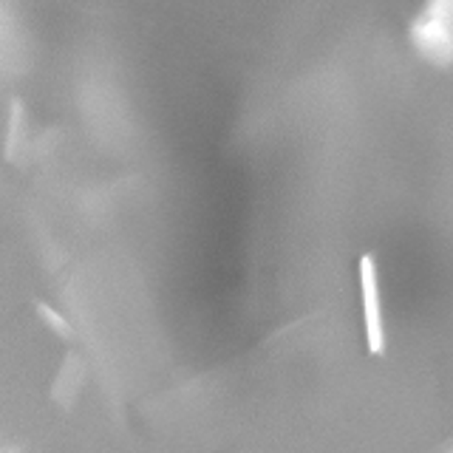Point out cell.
Listing matches in <instances>:
<instances>
[{"label":"cell","mask_w":453,"mask_h":453,"mask_svg":"<svg viewBox=\"0 0 453 453\" xmlns=\"http://www.w3.org/2000/svg\"><path fill=\"white\" fill-rule=\"evenodd\" d=\"M417 49L434 63L453 60V0H428L414 23Z\"/></svg>","instance_id":"cell-1"},{"label":"cell","mask_w":453,"mask_h":453,"mask_svg":"<svg viewBox=\"0 0 453 453\" xmlns=\"http://www.w3.org/2000/svg\"><path fill=\"white\" fill-rule=\"evenodd\" d=\"M363 301H365V323H368V337H372V349H382V334H380V306H377V292H374V275L365 264L363 275Z\"/></svg>","instance_id":"cell-2"}]
</instances>
